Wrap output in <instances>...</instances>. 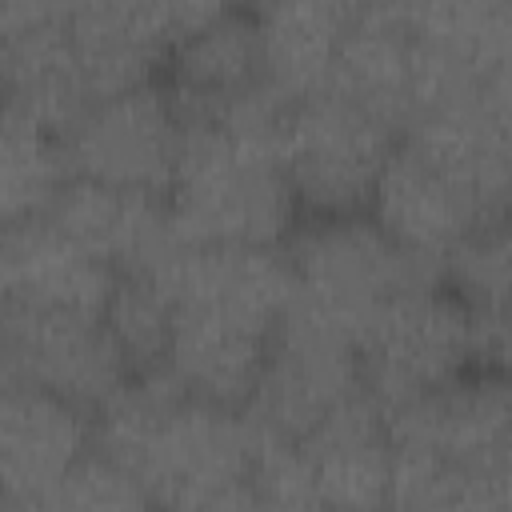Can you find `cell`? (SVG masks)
<instances>
[{
    "mask_svg": "<svg viewBox=\"0 0 512 512\" xmlns=\"http://www.w3.org/2000/svg\"><path fill=\"white\" fill-rule=\"evenodd\" d=\"M180 116L160 80L92 100L76 124L60 136L72 176L164 196L180 156Z\"/></svg>",
    "mask_w": 512,
    "mask_h": 512,
    "instance_id": "8",
    "label": "cell"
},
{
    "mask_svg": "<svg viewBox=\"0 0 512 512\" xmlns=\"http://www.w3.org/2000/svg\"><path fill=\"white\" fill-rule=\"evenodd\" d=\"M272 328L208 304H172V340L164 368L204 404L244 412Z\"/></svg>",
    "mask_w": 512,
    "mask_h": 512,
    "instance_id": "15",
    "label": "cell"
},
{
    "mask_svg": "<svg viewBox=\"0 0 512 512\" xmlns=\"http://www.w3.org/2000/svg\"><path fill=\"white\" fill-rule=\"evenodd\" d=\"M180 512H260V504H256L252 484L240 480V484H228V488H220V492H212V496H204Z\"/></svg>",
    "mask_w": 512,
    "mask_h": 512,
    "instance_id": "27",
    "label": "cell"
},
{
    "mask_svg": "<svg viewBox=\"0 0 512 512\" xmlns=\"http://www.w3.org/2000/svg\"><path fill=\"white\" fill-rule=\"evenodd\" d=\"M116 272L60 236L44 216L0 224V300L100 316Z\"/></svg>",
    "mask_w": 512,
    "mask_h": 512,
    "instance_id": "18",
    "label": "cell"
},
{
    "mask_svg": "<svg viewBox=\"0 0 512 512\" xmlns=\"http://www.w3.org/2000/svg\"><path fill=\"white\" fill-rule=\"evenodd\" d=\"M384 512H508V468L472 472L416 448H392Z\"/></svg>",
    "mask_w": 512,
    "mask_h": 512,
    "instance_id": "21",
    "label": "cell"
},
{
    "mask_svg": "<svg viewBox=\"0 0 512 512\" xmlns=\"http://www.w3.org/2000/svg\"><path fill=\"white\" fill-rule=\"evenodd\" d=\"M292 268V300L360 340L372 316L400 292L440 284V264L416 260L396 248L368 212L360 216H304L280 244Z\"/></svg>",
    "mask_w": 512,
    "mask_h": 512,
    "instance_id": "4",
    "label": "cell"
},
{
    "mask_svg": "<svg viewBox=\"0 0 512 512\" xmlns=\"http://www.w3.org/2000/svg\"><path fill=\"white\" fill-rule=\"evenodd\" d=\"M92 448V416L24 388H0V496L24 500L48 492Z\"/></svg>",
    "mask_w": 512,
    "mask_h": 512,
    "instance_id": "19",
    "label": "cell"
},
{
    "mask_svg": "<svg viewBox=\"0 0 512 512\" xmlns=\"http://www.w3.org/2000/svg\"><path fill=\"white\" fill-rule=\"evenodd\" d=\"M352 392H360L356 340L288 300L268 336L256 388L244 404L248 424L268 440L300 444Z\"/></svg>",
    "mask_w": 512,
    "mask_h": 512,
    "instance_id": "6",
    "label": "cell"
},
{
    "mask_svg": "<svg viewBox=\"0 0 512 512\" xmlns=\"http://www.w3.org/2000/svg\"><path fill=\"white\" fill-rule=\"evenodd\" d=\"M44 220L76 248L108 264L116 276H152L184 240L176 236L164 196L108 188L84 176H68L52 196Z\"/></svg>",
    "mask_w": 512,
    "mask_h": 512,
    "instance_id": "13",
    "label": "cell"
},
{
    "mask_svg": "<svg viewBox=\"0 0 512 512\" xmlns=\"http://www.w3.org/2000/svg\"><path fill=\"white\" fill-rule=\"evenodd\" d=\"M116 348L128 360V372H152L168 360L172 340V300L152 276L124 272L112 284V296L100 312Z\"/></svg>",
    "mask_w": 512,
    "mask_h": 512,
    "instance_id": "23",
    "label": "cell"
},
{
    "mask_svg": "<svg viewBox=\"0 0 512 512\" xmlns=\"http://www.w3.org/2000/svg\"><path fill=\"white\" fill-rule=\"evenodd\" d=\"M396 128L364 112L336 88H320L288 104L280 160L296 212L304 216H360L384 160L396 148Z\"/></svg>",
    "mask_w": 512,
    "mask_h": 512,
    "instance_id": "5",
    "label": "cell"
},
{
    "mask_svg": "<svg viewBox=\"0 0 512 512\" xmlns=\"http://www.w3.org/2000/svg\"><path fill=\"white\" fill-rule=\"evenodd\" d=\"M508 324L476 320L444 284L392 296L360 340V384L380 412L436 392L476 368L504 372Z\"/></svg>",
    "mask_w": 512,
    "mask_h": 512,
    "instance_id": "3",
    "label": "cell"
},
{
    "mask_svg": "<svg viewBox=\"0 0 512 512\" xmlns=\"http://www.w3.org/2000/svg\"><path fill=\"white\" fill-rule=\"evenodd\" d=\"M312 484L328 512H384L392 484V448L384 412L364 392L336 404L300 444Z\"/></svg>",
    "mask_w": 512,
    "mask_h": 512,
    "instance_id": "16",
    "label": "cell"
},
{
    "mask_svg": "<svg viewBox=\"0 0 512 512\" xmlns=\"http://www.w3.org/2000/svg\"><path fill=\"white\" fill-rule=\"evenodd\" d=\"M368 220L408 256L440 264L472 228L496 224L484 200L408 140H396L368 200Z\"/></svg>",
    "mask_w": 512,
    "mask_h": 512,
    "instance_id": "10",
    "label": "cell"
},
{
    "mask_svg": "<svg viewBox=\"0 0 512 512\" xmlns=\"http://www.w3.org/2000/svg\"><path fill=\"white\" fill-rule=\"evenodd\" d=\"M92 448L120 464L160 512L248 480L260 432L244 412L204 404L168 368L132 372L92 416Z\"/></svg>",
    "mask_w": 512,
    "mask_h": 512,
    "instance_id": "1",
    "label": "cell"
},
{
    "mask_svg": "<svg viewBox=\"0 0 512 512\" xmlns=\"http://www.w3.org/2000/svg\"><path fill=\"white\" fill-rule=\"evenodd\" d=\"M0 368L24 384L96 416L132 376L100 316L0 300Z\"/></svg>",
    "mask_w": 512,
    "mask_h": 512,
    "instance_id": "7",
    "label": "cell"
},
{
    "mask_svg": "<svg viewBox=\"0 0 512 512\" xmlns=\"http://www.w3.org/2000/svg\"><path fill=\"white\" fill-rule=\"evenodd\" d=\"M68 176L60 136L0 104V224L44 216Z\"/></svg>",
    "mask_w": 512,
    "mask_h": 512,
    "instance_id": "22",
    "label": "cell"
},
{
    "mask_svg": "<svg viewBox=\"0 0 512 512\" xmlns=\"http://www.w3.org/2000/svg\"><path fill=\"white\" fill-rule=\"evenodd\" d=\"M508 384L496 368H476L436 392L384 412L388 444L428 452L452 468H508Z\"/></svg>",
    "mask_w": 512,
    "mask_h": 512,
    "instance_id": "11",
    "label": "cell"
},
{
    "mask_svg": "<svg viewBox=\"0 0 512 512\" xmlns=\"http://www.w3.org/2000/svg\"><path fill=\"white\" fill-rule=\"evenodd\" d=\"M252 12H256V40H260V72L268 88L288 104L328 88L332 60L348 24V4L280 0Z\"/></svg>",
    "mask_w": 512,
    "mask_h": 512,
    "instance_id": "20",
    "label": "cell"
},
{
    "mask_svg": "<svg viewBox=\"0 0 512 512\" xmlns=\"http://www.w3.org/2000/svg\"><path fill=\"white\" fill-rule=\"evenodd\" d=\"M328 88L380 116L396 136L416 104V44L408 4H348Z\"/></svg>",
    "mask_w": 512,
    "mask_h": 512,
    "instance_id": "14",
    "label": "cell"
},
{
    "mask_svg": "<svg viewBox=\"0 0 512 512\" xmlns=\"http://www.w3.org/2000/svg\"><path fill=\"white\" fill-rule=\"evenodd\" d=\"M220 4L172 0V4H72L68 8V48L88 100H104L140 84L164 68L172 44L204 28Z\"/></svg>",
    "mask_w": 512,
    "mask_h": 512,
    "instance_id": "9",
    "label": "cell"
},
{
    "mask_svg": "<svg viewBox=\"0 0 512 512\" xmlns=\"http://www.w3.org/2000/svg\"><path fill=\"white\" fill-rule=\"evenodd\" d=\"M248 484L256 492L260 512H328L320 492H316V484H312L308 460L300 456L296 444L260 436Z\"/></svg>",
    "mask_w": 512,
    "mask_h": 512,
    "instance_id": "26",
    "label": "cell"
},
{
    "mask_svg": "<svg viewBox=\"0 0 512 512\" xmlns=\"http://www.w3.org/2000/svg\"><path fill=\"white\" fill-rule=\"evenodd\" d=\"M260 84L264 72H260L256 12L228 4H220V12L204 28L188 32L180 44L168 48L164 80H160L180 124L216 120L232 100H240Z\"/></svg>",
    "mask_w": 512,
    "mask_h": 512,
    "instance_id": "17",
    "label": "cell"
},
{
    "mask_svg": "<svg viewBox=\"0 0 512 512\" xmlns=\"http://www.w3.org/2000/svg\"><path fill=\"white\" fill-rule=\"evenodd\" d=\"M0 104L56 136L92 104L68 48V4H0Z\"/></svg>",
    "mask_w": 512,
    "mask_h": 512,
    "instance_id": "12",
    "label": "cell"
},
{
    "mask_svg": "<svg viewBox=\"0 0 512 512\" xmlns=\"http://www.w3.org/2000/svg\"><path fill=\"white\" fill-rule=\"evenodd\" d=\"M44 496L56 512H160L144 488L96 448H88Z\"/></svg>",
    "mask_w": 512,
    "mask_h": 512,
    "instance_id": "25",
    "label": "cell"
},
{
    "mask_svg": "<svg viewBox=\"0 0 512 512\" xmlns=\"http://www.w3.org/2000/svg\"><path fill=\"white\" fill-rule=\"evenodd\" d=\"M180 128V156L164 192L176 236L184 244L280 248L300 220L280 144L240 136L216 120Z\"/></svg>",
    "mask_w": 512,
    "mask_h": 512,
    "instance_id": "2",
    "label": "cell"
},
{
    "mask_svg": "<svg viewBox=\"0 0 512 512\" xmlns=\"http://www.w3.org/2000/svg\"><path fill=\"white\" fill-rule=\"evenodd\" d=\"M440 284L476 316L504 324L508 320V224L472 228L444 260Z\"/></svg>",
    "mask_w": 512,
    "mask_h": 512,
    "instance_id": "24",
    "label": "cell"
}]
</instances>
